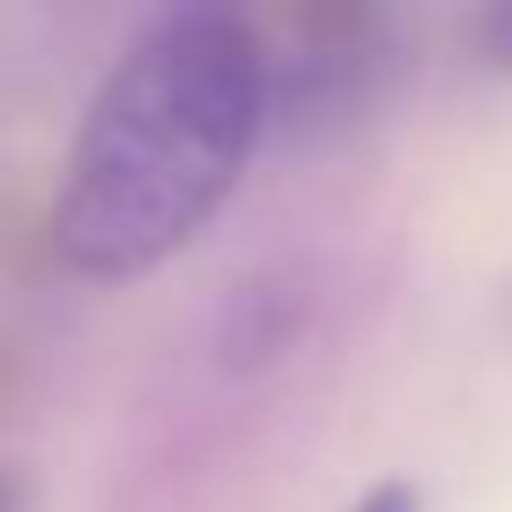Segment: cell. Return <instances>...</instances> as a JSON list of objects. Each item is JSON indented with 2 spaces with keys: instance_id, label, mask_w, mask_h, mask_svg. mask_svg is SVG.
I'll return each mask as SVG.
<instances>
[{
  "instance_id": "6da1fadb",
  "label": "cell",
  "mask_w": 512,
  "mask_h": 512,
  "mask_svg": "<svg viewBox=\"0 0 512 512\" xmlns=\"http://www.w3.org/2000/svg\"><path fill=\"white\" fill-rule=\"evenodd\" d=\"M260 127L268 90L238 30L208 8L156 23L82 112L52 201V253L90 282L156 275L231 201Z\"/></svg>"
},
{
  "instance_id": "7a4b0ae2",
  "label": "cell",
  "mask_w": 512,
  "mask_h": 512,
  "mask_svg": "<svg viewBox=\"0 0 512 512\" xmlns=\"http://www.w3.org/2000/svg\"><path fill=\"white\" fill-rule=\"evenodd\" d=\"M208 15L231 23L253 52L268 119L297 97L357 90V75L386 52L394 30V0H208Z\"/></svg>"
},
{
  "instance_id": "3957f363",
  "label": "cell",
  "mask_w": 512,
  "mask_h": 512,
  "mask_svg": "<svg viewBox=\"0 0 512 512\" xmlns=\"http://www.w3.org/2000/svg\"><path fill=\"white\" fill-rule=\"evenodd\" d=\"M475 52H483L498 75H512V0H483V15H475Z\"/></svg>"
},
{
  "instance_id": "277c9868",
  "label": "cell",
  "mask_w": 512,
  "mask_h": 512,
  "mask_svg": "<svg viewBox=\"0 0 512 512\" xmlns=\"http://www.w3.org/2000/svg\"><path fill=\"white\" fill-rule=\"evenodd\" d=\"M349 512H416V490L409 483H379L364 505H349Z\"/></svg>"
},
{
  "instance_id": "5b68a950",
  "label": "cell",
  "mask_w": 512,
  "mask_h": 512,
  "mask_svg": "<svg viewBox=\"0 0 512 512\" xmlns=\"http://www.w3.org/2000/svg\"><path fill=\"white\" fill-rule=\"evenodd\" d=\"M0 512H30V490H23V475H8V468H0Z\"/></svg>"
}]
</instances>
